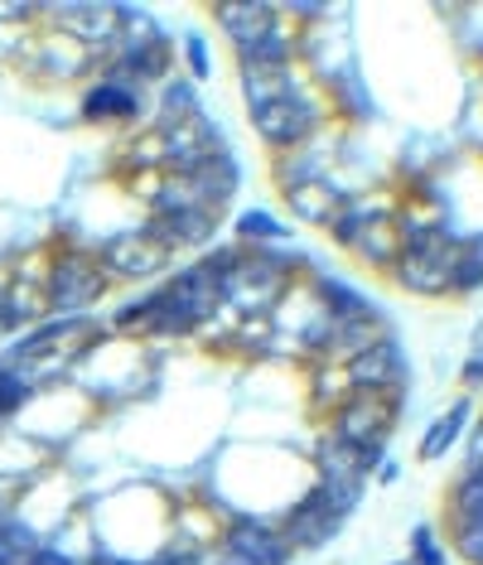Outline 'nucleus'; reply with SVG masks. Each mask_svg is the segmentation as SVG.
<instances>
[{"instance_id":"f3484780","label":"nucleus","mask_w":483,"mask_h":565,"mask_svg":"<svg viewBox=\"0 0 483 565\" xmlns=\"http://www.w3.org/2000/svg\"><path fill=\"white\" fill-rule=\"evenodd\" d=\"M367 473H373V469H367V459L353 445L334 440V435L320 445V483H358L363 488Z\"/></svg>"},{"instance_id":"393cba45","label":"nucleus","mask_w":483,"mask_h":565,"mask_svg":"<svg viewBox=\"0 0 483 565\" xmlns=\"http://www.w3.org/2000/svg\"><path fill=\"white\" fill-rule=\"evenodd\" d=\"M30 387L34 382L24 377L15 363H0V416H15V411L30 402Z\"/></svg>"},{"instance_id":"aec40b11","label":"nucleus","mask_w":483,"mask_h":565,"mask_svg":"<svg viewBox=\"0 0 483 565\" xmlns=\"http://www.w3.org/2000/svg\"><path fill=\"white\" fill-rule=\"evenodd\" d=\"M377 217H387V203H367V199H358V203H348V209H339V213H334L329 233H334L339 247H353V242H358L367 227L377 223Z\"/></svg>"},{"instance_id":"473e14b6","label":"nucleus","mask_w":483,"mask_h":565,"mask_svg":"<svg viewBox=\"0 0 483 565\" xmlns=\"http://www.w3.org/2000/svg\"><path fill=\"white\" fill-rule=\"evenodd\" d=\"M464 252H469V256H474V262H483V233H479L474 242H464Z\"/></svg>"},{"instance_id":"a878e982","label":"nucleus","mask_w":483,"mask_h":565,"mask_svg":"<svg viewBox=\"0 0 483 565\" xmlns=\"http://www.w3.org/2000/svg\"><path fill=\"white\" fill-rule=\"evenodd\" d=\"M450 290H460V295H474V290H483V262H474V256H469L464 247H460V262H454Z\"/></svg>"},{"instance_id":"f03ea898","label":"nucleus","mask_w":483,"mask_h":565,"mask_svg":"<svg viewBox=\"0 0 483 565\" xmlns=\"http://www.w3.org/2000/svg\"><path fill=\"white\" fill-rule=\"evenodd\" d=\"M343 382L348 392H363V396H387V402H401L406 382H411V367H406V353L397 339H377L373 349H363L358 358L343 363Z\"/></svg>"},{"instance_id":"f8f14e48","label":"nucleus","mask_w":483,"mask_h":565,"mask_svg":"<svg viewBox=\"0 0 483 565\" xmlns=\"http://www.w3.org/2000/svg\"><path fill=\"white\" fill-rule=\"evenodd\" d=\"M237 63L242 68H290L296 63V34L286 24H271L257 40L237 44Z\"/></svg>"},{"instance_id":"6ab92c4d","label":"nucleus","mask_w":483,"mask_h":565,"mask_svg":"<svg viewBox=\"0 0 483 565\" xmlns=\"http://www.w3.org/2000/svg\"><path fill=\"white\" fill-rule=\"evenodd\" d=\"M348 252H358L367 266H387V271H391V266H397V256H401V233L391 227V217H377V223L367 227V233L353 242Z\"/></svg>"},{"instance_id":"4be33fe9","label":"nucleus","mask_w":483,"mask_h":565,"mask_svg":"<svg viewBox=\"0 0 483 565\" xmlns=\"http://www.w3.org/2000/svg\"><path fill=\"white\" fill-rule=\"evenodd\" d=\"M450 522H483V473H464L460 483L450 488Z\"/></svg>"},{"instance_id":"6e6552de","label":"nucleus","mask_w":483,"mask_h":565,"mask_svg":"<svg viewBox=\"0 0 483 565\" xmlns=\"http://www.w3.org/2000/svg\"><path fill=\"white\" fill-rule=\"evenodd\" d=\"M339 526H343V518L334 508L320 498V488H314L304 503L290 512V522H286V542L296 546V551H320V546H329L339 536Z\"/></svg>"},{"instance_id":"39448f33","label":"nucleus","mask_w":483,"mask_h":565,"mask_svg":"<svg viewBox=\"0 0 483 565\" xmlns=\"http://www.w3.org/2000/svg\"><path fill=\"white\" fill-rule=\"evenodd\" d=\"M218 556H223V565H286L296 556V546H290L286 532H276V526L242 518L218 542Z\"/></svg>"},{"instance_id":"423d86ee","label":"nucleus","mask_w":483,"mask_h":565,"mask_svg":"<svg viewBox=\"0 0 483 565\" xmlns=\"http://www.w3.org/2000/svg\"><path fill=\"white\" fill-rule=\"evenodd\" d=\"M160 146H164V164H170L174 174H184V179L203 174L208 164L223 160V140H218V131H213L203 117L170 126V131L160 136Z\"/></svg>"},{"instance_id":"20e7f679","label":"nucleus","mask_w":483,"mask_h":565,"mask_svg":"<svg viewBox=\"0 0 483 565\" xmlns=\"http://www.w3.org/2000/svg\"><path fill=\"white\" fill-rule=\"evenodd\" d=\"M251 126H257V136L266 140V146H276V150H296L304 146L314 131H320V107H314L310 97H281V102H271V107H261V111H251Z\"/></svg>"},{"instance_id":"f704fd0d","label":"nucleus","mask_w":483,"mask_h":565,"mask_svg":"<svg viewBox=\"0 0 483 565\" xmlns=\"http://www.w3.org/2000/svg\"><path fill=\"white\" fill-rule=\"evenodd\" d=\"M397 565H416V561H397Z\"/></svg>"},{"instance_id":"9b49d317","label":"nucleus","mask_w":483,"mask_h":565,"mask_svg":"<svg viewBox=\"0 0 483 565\" xmlns=\"http://www.w3.org/2000/svg\"><path fill=\"white\" fill-rule=\"evenodd\" d=\"M314 295H320V310L329 319H339V324H353V319H377L373 300H367L358 286L339 280V276H314Z\"/></svg>"},{"instance_id":"1a4fd4ad","label":"nucleus","mask_w":483,"mask_h":565,"mask_svg":"<svg viewBox=\"0 0 483 565\" xmlns=\"http://www.w3.org/2000/svg\"><path fill=\"white\" fill-rule=\"evenodd\" d=\"M213 227H218V217H213V213L184 209V213H164V217H155V223H150L146 233L155 237L164 252H180V247H203V242L213 237Z\"/></svg>"},{"instance_id":"5701e85b","label":"nucleus","mask_w":483,"mask_h":565,"mask_svg":"<svg viewBox=\"0 0 483 565\" xmlns=\"http://www.w3.org/2000/svg\"><path fill=\"white\" fill-rule=\"evenodd\" d=\"M198 117V93H194V78H174L164 87V131L180 121H194Z\"/></svg>"},{"instance_id":"2eb2a0df","label":"nucleus","mask_w":483,"mask_h":565,"mask_svg":"<svg viewBox=\"0 0 483 565\" xmlns=\"http://www.w3.org/2000/svg\"><path fill=\"white\" fill-rule=\"evenodd\" d=\"M213 20L227 30L233 49L247 44V40H257V34H266L271 24H281V15H276L271 6H218V10H213Z\"/></svg>"},{"instance_id":"412c9836","label":"nucleus","mask_w":483,"mask_h":565,"mask_svg":"<svg viewBox=\"0 0 483 565\" xmlns=\"http://www.w3.org/2000/svg\"><path fill=\"white\" fill-rule=\"evenodd\" d=\"M40 551V536L15 518H0V565H30V556Z\"/></svg>"},{"instance_id":"72a5a7b5","label":"nucleus","mask_w":483,"mask_h":565,"mask_svg":"<svg viewBox=\"0 0 483 565\" xmlns=\"http://www.w3.org/2000/svg\"><path fill=\"white\" fill-rule=\"evenodd\" d=\"M0 310H6V295H0Z\"/></svg>"},{"instance_id":"7c9ffc66","label":"nucleus","mask_w":483,"mask_h":565,"mask_svg":"<svg viewBox=\"0 0 483 565\" xmlns=\"http://www.w3.org/2000/svg\"><path fill=\"white\" fill-rule=\"evenodd\" d=\"M30 565H78V561L63 556V551H54V546H40V551L30 556Z\"/></svg>"},{"instance_id":"a211bd4d","label":"nucleus","mask_w":483,"mask_h":565,"mask_svg":"<svg viewBox=\"0 0 483 565\" xmlns=\"http://www.w3.org/2000/svg\"><path fill=\"white\" fill-rule=\"evenodd\" d=\"M286 203H290V213H296L300 223L329 227L334 223V213L343 209V194H334L329 184H296V189H286Z\"/></svg>"},{"instance_id":"2f4dec72","label":"nucleus","mask_w":483,"mask_h":565,"mask_svg":"<svg viewBox=\"0 0 483 565\" xmlns=\"http://www.w3.org/2000/svg\"><path fill=\"white\" fill-rule=\"evenodd\" d=\"M464 387H483V349L464 363Z\"/></svg>"},{"instance_id":"7ed1b4c3","label":"nucleus","mask_w":483,"mask_h":565,"mask_svg":"<svg viewBox=\"0 0 483 565\" xmlns=\"http://www.w3.org/2000/svg\"><path fill=\"white\" fill-rule=\"evenodd\" d=\"M101 290H107V271L83 262V256H68L49 271V310L58 319H83V310H93L101 300Z\"/></svg>"},{"instance_id":"ddd939ff","label":"nucleus","mask_w":483,"mask_h":565,"mask_svg":"<svg viewBox=\"0 0 483 565\" xmlns=\"http://www.w3.org/2000/svg\"><path fill=\"white\" fill-rule=\"evenodd\" d=\"M469 420H474V402L469 396H460V402H450L444 406V416L421 435V445H416V455L421 459H444L454 449V440L469 430Z\"/></svg>"},{"instance_id":"9d476101","label":"nucleus","mask_w":483,"mask_h":565,"mask_svg":"<svg viewBox=\"0 0 483 565\" xmlns=\"http://www.w3.org/2000/svg\"><path fill=\"white\" fill-rule=\"evenodd\" d=\"M54 20H58V30L78 34L83 44L121 40V20H117V10H107V6H63V10H54Z\"/></svg>"},{"instance_id":"f257e3e1","label":"nucleus","mask_w":483,"mask_h":565,"mask_svg":"<svg viewBox=\"0 0 483 565\" xmlns=\"http://www.w3.org/2000/svg\"><path fill=\"white\" fill-rule=\"evenodd\" d=\"M391 416H397V402L348 392V402L334 411V440L353 445L367 459V469H377L383 465V445L391 440Z\"/></svg>"},{"instance_id":"bb28decb","label":"nucleus","mask_w":483,"mask_h":565,"mask_svg":"<svg viewBox=\"0 0 483 565\" xmlns=\"http://www.w3.org/2000/svg\"><path fill=\"white\" fill-rule=\"evenodd\" d=\"M454 551L469 561V565H483V522H464L454 526Z\"/></svg>"},{"instance_id":"0eeeda50","label":"nucleus","mask_w":483,"mask_h":565,"mask_svg":"<svg viewBox=\"0 0 483 565\" xmlns=\"http://www.w3.org/2000/svg\"><path fill=\"white\" fill-rule=\"evenodd\" d=\"M164 262H170V252H164L150 233H126L117 242H107V252H101V271H107V276H126V280L155 276Z\"/></svg>"},{"instance_id":"b1692460","label":"nucleus","mask_w":483,"mask_h":565,"mask_svg":"<svg viewBox=\"0 0 483 565\" xmlns=\"http://www.w3.org/2000/svg\"><path fill=\"white\" fill-rule=\"evenodd\" d=\"M286 233H290V227L276 213H266V209H247L237 217V237L242 242H281Z\"/></svg>"},{"instance_id":"cd10ccee","label":"nucleus","mask_w":483,"mask_h":565,"mask_svg":"<svg viewBox=\"0 0 483 565\" xmlns=\"http://www.w3.org/2000/svg\"><path fill=\"white\" fill-rule=\"evenodd\" d=\"M411 561L416 565H444V551H440V542H436V532H430V526H416V532H411Z\"/></svg>"},{"instance_id":"c756f323","label":"nucleus","mask_w":483,"mask_h":565,"mask_svg":"<svg viewBox=\"0 0 483 565\" xmlns=\"http://www.w3.org/2000/svg\"><path fill=\"white\" fill-rule=\"evenodd\" d=\"M464 473H483V420L474 426V435H469V469Z\"/></svg>"},{"instance_id":"4468645a","label":"nucleus","mask_w":483,"mask_h":565,"mask_svg":"<svg viewBox=\"0 0 483 565\" xmlns=\"http://www.w3.org/2000/svg\"><path fill=\"white\" fill-rule=\"evenodd\" d=\"M300 87L290 78V68H242V97H247L251 111L271 107V102L281 97H296Z\"/></svg>"},{"instance_id":"c85d7f7f","label":"nucleus","mask_w":483,"mask_h":565,"mask_svg":"<svg viewBox=\"0 0 483 565\" xmlns=\"http://www.w3.org/2000/svg\"><path fill=\"white\" fill-rule=\"evenodd\" d=\"M184 58H189V68H194V83H203L213 73V58H208V44L198 40V34H189L184 40Z\"/></svg>"},{"instance_id":"dca6fc26","label":"nucleus","mask_w":483,"mask_h":565,"mask_svg":"<svg viewBox=\"0 0 483 565\" xmlns=\"http://www.w3.org/2000/svg\"><path fill=\"white\" fill-rule=\"evenodd\" d=\"M83 117H87V121H126V117H136V93H131V83H121V78L97 83L93 93L83 97Z\"/></svg>"}]
</instances>
